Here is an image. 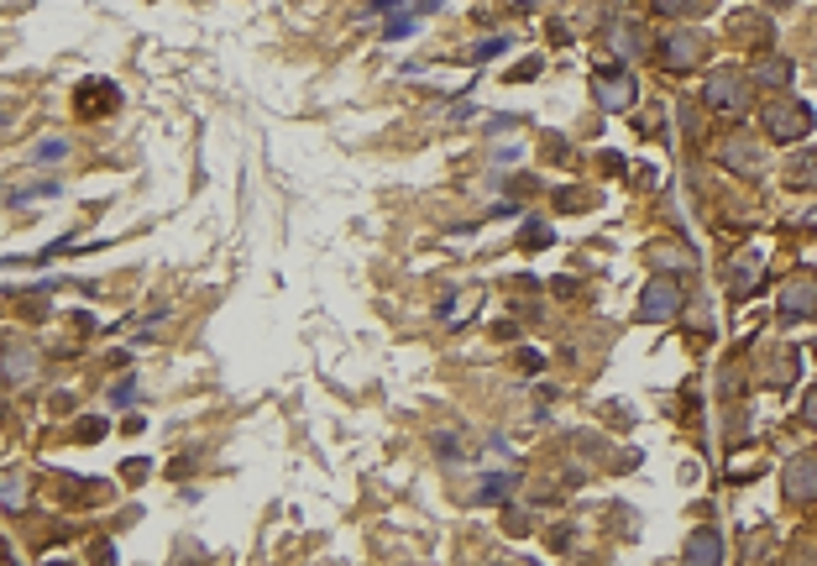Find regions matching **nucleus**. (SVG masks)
Masks as SVG:
<instances>
[{"mask_svg": "<svg viewBox=\"0 0 817 566\" xmlns=\"http://www.w3.org/2000/svg\"><path fill=\"white\" fill-rule=\"evenodd\" d=\"M765 137L771 142H802L813 137V105L797 95H776L765 105Z\"/></svg>", "mask_w": 817, "mask_h": 566, "instance_id": "f257e3e1", "label": "nucleus"}, {"mask_svg": "<svg viewBox=\"0 0 817 566\" xmlns=\"http://www.w3.org/2000/svg\"><path fill=\"white\" fill-rule=\"evenodd\" d=\"M702 95H708V111H718V116H744V111H750V80L734 74V69H729V74H713Z\"/></svg>", "mask_w": 817, "mask_h": 566, "instance_id": "f03ea898", "label": "nucleus"}, {"mask_svg": "<svg viewBox=\"0 0 817 566\" xmlns=\"http://www.w3.org/2000/svg\"><path fill=\"white\" fill-rule=\"evenodd\" d=\"M681 304H687V294H681V283L677 279H650L645 289H639V321H671Z\"/></svg>", "mask_w": 817, "mask_h": 566, "instance_id": "7ed1b4c3", "label": "nucleus"}, {"mask_svg": "<svg viewBox=\"0 0 817 566\" xmlns=\"http://www.w3.org/2000/svg\"><path fill=\"white\" fill-rule=\"evenodd\" d=\"M781 488H786V499H792V504H817V451L792 457L786 472H781Z\"/></svg>", "mask_w": 817, "mask_h": 566, "instance_id": "20e7f679", "label": "nucleus"}, {"mask_svg": "<svg viewBox=\"0 0 817 566\" xmlns=\"http://www.w3.org/2000/svg\"><path fill=\"white\" fill-rule=\"evenodd\" d=\"M702 59H708L702 32H671V38L660 42V63H666L671 74H687V69H698Z\"/></svg>", "mask_w": 817, "mask_h": 566, "instance_id": "39448f33", "label": "nucleus"}, {"mask_svg": "<svg viewBox=\"0 0 817 566\" xmlns=\"http://www.w3.org/2000/svg\"><path fill=\"white\" fill-rule=\"evenodd\" d=\"M593 95H598L603 111H629V101H635V74H629V69H608V74L593 80Z\"/></svg>", "mask_w": 817, "mask_h": 566, "instance_id": "423d86ee", "label": "nucleus"}, {"mask_svg": "<svg viewBox=\"0 0 817 566\" xmlns=\"http://www.w3.org/2000/svg\"><path fill=\"white\" fill-rule=\"evenodd\" d=\"M813 310H817V279L797 273V279L781 289V315H786V321H807Z\"/></svg>", "mask_w": 817, "mask_h": 566, "instance_id": "0eeeda50", "label": "nucleus"}, {"mask_svg": "<svg viewBox=\"0 0 817 566\" xmlns=\"http://www.w3.org/2000/svg\"><path fill=\"white\" fill-rule=\"evenodd\" d=\"M105 111H116V84L84 80L80 84V116H105Z\"/></svg>", "mask_w": 817, "mask_h": 566, "instance_id": "6e6552de", "label": "nucleus"}, {"mask_svg": "<svg viewBox=\"0 0 817 566\" xmlns=\"http://www.w3.org/2000/svg\"><path fill=\"white\" fill-rule=\"evenodd\" d=\"M760 273H765V263H760V252H739L734 279H729V289H734V300H744V294H755Z\"/></svg>", "mask_w": 817, "mask_h": 566, "instance_id": "1a4fd4ad", "label": "nucleus"}, {"mask_svg": "<svg viewBox=\"0 0 817 566\" xmlns=\"http://www.w3.org/2000/svg\"><path fill=\"white\" fill-rule=\"evenodd\" d=\"M608 42H614L618 59H639V53H645V27H639V21H614Z\"/></svg>", "mask_w": 817, "mask_h": 566, "instance_id": "9d476101", "label": "nucleus"}, {"mask_svg": "<svg viewBox=\"0 0 817 566\" xmlns=\"http://www.w3.org/2000/svg\"><path fill=\"white\" fill-rule=\"evenodd\" d=\"M718 158L729 163V168H744V174H755L760 168V142H750V137H729L723 142V153Z\"/></svg>", "mask_w": 817, "mask_h": 566, "instance_id": "9b49d317", "label": "nucleus"}, {"mask_svg": "<svg viewBox=\"0 0 817 566\" xmlns=\"http://www.w3.org/2000/svg\"><path fill=\"white\" fill-rule=\"evenodd\" d=\"M687 562H698V566L723 562V535H718V530H698V535L687 541Z\"/></svg>", "mask_w": 817, "mask_h": 566, "instance_id": "f8f14e48", "label": "nucleus"}, {"mask_svg": "<svg viewBox=\"0 0 817 566\" xmlns=\"http://www.w3.org/2000/svg\"><path fill=\"white\" fill-rule=\"evenodd\" d=\"M514 483H519V472H488V478H482V488H478V504H503Z\"/></svg>", "mask_w": 817, "mask_h": 566, "instance_id": "ddd939ff", "label": "nucleus"}, {"mask_svg": "<svg viewBox=\"0 0 817 566\" xmlns=\"http://www.w3.org/2000/svg\"><path fill=\"white\" fill-rule=\"evenodd\" d=\"M786 80H792V63H786V59H760L755 63V84H765V90H771V84L781 90Z\"/></svg>", "mask_w": 817, "mask_h": 566, "instance_id": "4468645a", "label": "nucleus"}, {"mask_svg": "<svg viewBox=\"0 0 817 566\" xmlns=\"http://www.w3.org/2000/svg\"><path fill=\"white\" fill-rule=\"evenodd\" d=\"M21 378H32V357H27V346H6V384H21Z\"/></svg>", "mask_w": 817, "mask_h": 566, "instance_id": "2eb2a0df", "label": "nucleus"}, {"mask_svg": "<svg viewBox=\"0 0 817 566\" xmlns=\"http://www.w3.org/2000/svg\"><path fill=\"white\" fill-rule=\"evenodd\" d=\"M792 184H797V189H813L817 184V153H802V158L792 163Z\"/></svg>", "mask_w": 817, "mask_h": 566, "instance_id": "dca6fc26", "label": "nucleus"}, {"mask_svg": "<svg viewBox=\"0 0 817 566\" xmlns=\"http://www.w3.org/2000/svg\"><path fill=\"white\" fill-rule=\"evenodd\" d=\"M21 504H27V478H21V472H6V509L17 514Z\"/></svg>", "mask_w": 817, "mask_h": 566, "instance_id": "f3484780", "label": "nucleus"}, {"mask_svg": "<svg viewBox=\"0 0 817 566\" xmlns=\"http://www.w3.org/2000/svg\"><path fill=\"white\" fill-rule=\"evenodd\" d=\"M32 158H38V163H59V158H69V142H63V137L38 142V147H32Z\"/></svg>", "mask_w": 817, "mask_h": 566, "instance_id": "a211bd4d", "label": "nucleus"}, {"mask_svg": "<svg viewBox=\"0 0 817 566\" xmlns=\"http://www.w3.org/2000/svg\"><path fill=\"white\" fill-rule=\"evenodd\" d=\"M708 0H656L660 17H687V11H702Z\"/></svg>", "mask_w": 817, "mask_h": 566, "instance_id": "6ab92c4d", "label": "nucleus"}, {"mask_svg": "<svg viewBox=\"0 0 817 566\" xmlns=\"http://www.w3.org/2000/svg\"><path fill=\"white\" fill-rule=\"evenodd\" d=\"M650 258H656L660 268H681V263H692V252H681V247H656Z\"/></svg>", "mask_w": 817, "mask_h": 566, "instance_id": "aec40b11", "label": "nucleus"}, {"mask_svg": "<svg viewBox=\"0 0 817 566\" xmlns=\"http://www.w3.org/2000/svg\"><path fill=\"white\" fill-rule=\"evenodd\" d=\"M503 48H509V38H488V42H478V48H472V63H488V59H499Z\"/></svg>", "mask_w": 817, "mask_h": 566, "instance_id": "412c9836", "label": "nucleus"}, {"mask_svg": "<svg viewBox=\"0 0 817 566\" xmlns=\"http://www.w3.org/2000/svg\"><path fill=\"white\" fill-rule=\"evenodd\" d=\"M132 399H137V384H132V378H121V384L111 388V405H116V409H126V405H132Z\"/></svg>", "mask_w": 817, "mask_h": 566, "instance_id": "4be33fe9", "label": "nucleus"}, {"mask_svg": "<svg viewBox=\"0 0 817 566\" xmlns=\"http://www.w3.org/2000/svg\"><path fill=\"white\" fill-rule=\"evenodd\" d=\"M436 451H440V457H446V462H451V457H457V451H461V446H457V436H451V430H440V436H436Z\"/></svg>", "mask_w": 817, "mask_h": 566, "instance_id": "5701e85b", "label": "nucleus"}, {"mask_svg": "<svg viewBox=\"0 0 817 566\" xmlns=\"http://www.w3.org/2000/svg\"><path fill=\"white\" fill-rule=\"evenodd\" d=\"M524 242H530V247H545V242H551V226H530V231H524Z\"/></svg>", "mask_w": 817, "mask_h": 566, "instance_id": "b1692460", "label": "nucleus"}, {"mask_svg": "<svg viewBox=\"0 0 817 566\" xmlns=\"http://www.w3.org/2000/svg\"><path fill=\"white\" fill-rule=\"evenodd\" d=\"M80 436H84V441H95V436H105V420H84V424H80Z\"/></svg>", "mask_w": 817, "mask_h": 566, "instance_id": "393cba45", "label": "nucleus"}, {"mask_svg": "<svg viewBox=\"0 0 817 566\" xmlns=\"http://www.w3.org/2000/svg\"><path fill=\"white\" fill-rule=\"evenodd\" d=\"M807 420H813V430H817V384L807 388Z\"/></svg>", "mask_w": 817, "mask_h": 566, "instance_id": "a878e982", "label": "nucleus"}]
</instances>
